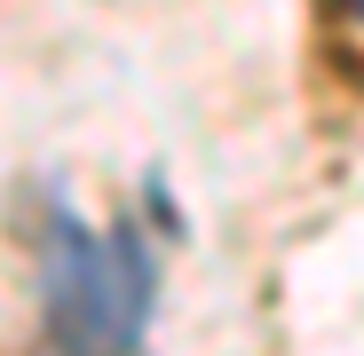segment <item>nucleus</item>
Here are the masks:
<instances>
[{"label": "nucleus", "mask_w": 364, "mask_h": 356, "mask_svg": "<svg viewBox=\"0 0 364 356\" xmlns=\"http://www.w3.org/2000/svg\"><path fill=\"white\" fill-rule=\"evenodd\" d=\"M325 16H341V24H364V0H325Z\"/></svg>", "instance_id": "obj_2"}, {"label": "nucleus", "mask_w": 364, "mask_h": 356, "mask_svg": "<svg viewBox=\"0 0 364 356\" xmlns=\"http://www.w3.org/2000/svg\"><path fill=\"white\" fill-rule=\"evenodd\" d=\"M151 301H159V261L127 222L87 230L72 206H55L40 222V325H48V340L87 348V356L143 348Z\"/></svg>", "instance_id": "obj_1"}]
</instances>
